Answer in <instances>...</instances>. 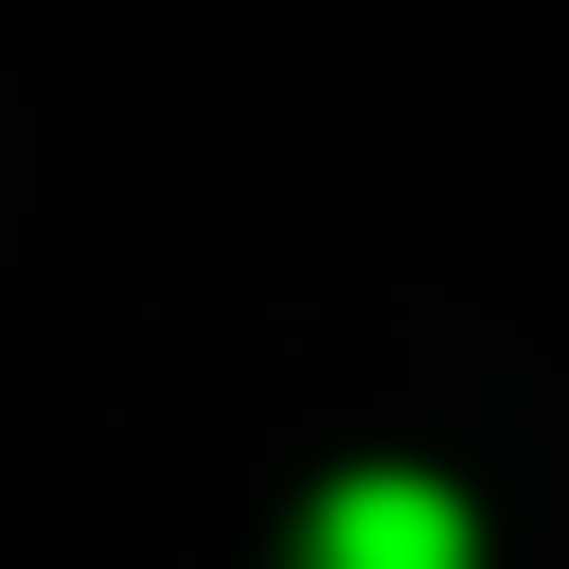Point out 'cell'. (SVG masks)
Segmentation results:
<instances>
[{"instance_id":"1","label":"cell","mask_w":569,"mask_h":569,"mask_svg":"<svg viewBox=\"0 0 569 569\" xmlns=\"http://www.w3.org/2000/svg\"><path fill=\"white\" fill-rule=\"evenodd\" d=\"M302 569H480V516L427 462H356L302 498Z\"/></svg>"}]
</instances>
